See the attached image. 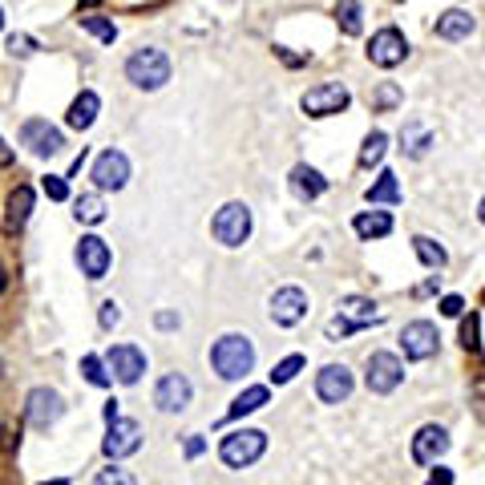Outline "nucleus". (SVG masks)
Listing matches in <instances>:
<instances>
[{
  "label": "nucleus",
  "instance_id": "obj_27",
  "mask_svg": "<svg viewBox=\"0 0 485 485\" xmlns=\"http://www.w3.org/2000/svg\"><path fill=\"white\" fill-rule=\"evenodd\" d=\"M73 214H77V223H85V227H98V223L106 219V203H101V195H81L73 203Z\"/></svg>",
  "mask_w": 485,
  "mask_h": 485
},
{
  "label": "nucleus",
  "instance_id": "obj_35",
  "mask_svg": "<svg viewBox=\"0 0 485 485\" xmlns=\"http://www.w3.org/2000/svg\"><path fill=\"white\" fill-rule=\"evenodd\" d=\"M300 368H303V357H288V360L275 364L271 380H275V385H288V380H296V372H300Z\"/></svg>",
  "mask_w": 485,
  "mask_h": 485
},
{
  "label": "nucleus",
  "instance_id": "obj_9",
  "mask_svg": "<svg viewBox=\"0 0 485 485\" xmlns=\"http://www.w3.org/2000/svg\"><path fill=\"white\" fill-rule=\"evenodd\" d=\"M106 364H109V372H114L118 385H138L142 372H146V352L138 348V344H114Z\"/></svg>",
  "mask_w": 485,
  "mask_h": 485
},
{
  "label": "nucleus",
  "instance_id": "obj_38",
  "mask_svg": "<svg viewBox=\"0 0 485 485\" xmlns=\"http://www.w3.org/2000/svg\"><path fill=\"white\" fill-rule=\"evenodd\" d=\"M5 45H8V53H13V57H29L33 49H37V41H33V37H8Z\"/></svg>",
  "mask_w": 485,
  "mask_h": 485
},
{
  "label": "nucleus",
  "instance_id": "obj_40",
  "mask_svg": "<svg viewBox=\"0 0 485 485\" xmlns=\"http://www.w3.org/2000/svg\"><path fill=\"white\" fill-rule=\"evenodd\" d=\"M461 344L465 348H478V319H470V324L461 328Z\"/></svg>",
  "mask_w": 485,
  "mask_h": 485
},
{
  "label": "nucleus",
  "instance_id": "obj_41",
  "mask_svg": "<svg viewBox=\"0 0 485 485\" xmlns=\"http://www.w3.org/2000/svg\"><path fill=\"white\" fill-rule=\"evenodd\" d=\"M461 308H465L461 296H445V300H441V311H445V316H461Z\"/></svg>",
  "mask_w": 485,
  "mask_h": 485
},
{
  "label": "nucleus",
  "instance_id": "obj_47",
  "mask_svg": "<svg viewBox=\"0 0 485 485\" xmlns=\"http://www.w3.org/2000/svg\"><path fill=\"white\" fill-rule=\"evenodd\" d=\"M85 5H93V0H85Z\"/></svg>",
  "mask_w": 485,
  "mask_h": 485
},
{
  "label": "nucleus",
  "instance_id": "obj_1",
  "mask_svg": "<svg viewBox=\"0 0 485 485\" xmlns=\"http://www.w3.org/2000/svg\"><path fill=\"white\" fill-rule=\"evenodd\" d=\"M211 368L219 372L223 380L247 376V372L255 368V344H251L247 336H239V332L223 336V340L211 348Z\"/></svg>",
  "mask_w": 485,
  "mask_h": 485
},
{
  "label": "nucleus",
  "instance_id": "obj_8",
  "mask_svg": "<svg viewBox=\"0 0 485 485\" xmlns=\"http://www.w3.org/2000/svg\"><path fill=\"white\" fill-rule=\"evenodd\" d=\"M409 57V41H404V33L401 29H380L376 37H372V45H368V61L372 65H380V69H393V65H401V61Z\"/></svg>",
  "mask_w": 485,
  "mask_h": 485
},
{
  "label": "nucleus",
  "instance_id": "obj_21",
  "mask_svg": "<svg viewBox=\"0 0 485 485\" xmlns=\"http://www.w3.org/2000/svg\"><path fill=\"white\" fill-rule=\"evenodd\" d=\"M473 33V16L461 8H449L445 16H437V37L441 41H465Z\"/></svg>",
  "mask_w": 485,
  "mask_h": 485
},
{
  "label": "nucleus",
  "instance_id": "obj_25",
  "mask_svg": "<svg viewBox=\"0 0 485 485\" xmlns=\"http://www.w3.org/2000/svg\"><path fill=\"white\" fill-rule=\"evenodd\" d=\"M364 198H368V203H388L393 206V203H401V182H396L393 170H380V178L364 190Z\"/></svg>",
  "mask_w": 485,
  "mask_h": 485
},
{
  "label": "nucleus",
  "instance_id": "obj_23",
  "mask_svg": "<svg viewBox=\"0 0 485 485\" xmlns=\"http://www.w3.org/2000/svg\"><path fill=\"white\" fill-rule=\"evenodd\" d=\"M271 401V393H267L263 385H251V388H242V393L231 401V409H227V421H239V417H247V413H255V409H263V404Z\"/></svg>",
  "mask_w": 485,
  "mask_h": 485
},
{
  "label": "nucleus",
  "instance_id": "obj_46",
  "mask_svg": "<svg viewBox=\"0 0 485 485\" xmlns=\"http://www.w3.org/2000/svg\"><path fill=\"white\" fill-rule=\"evenodd\" d=\"M49 485H65V481H61V478H57V481H49Z\"/></svg>",
  "mask_w": 485,
  "mask_h": 485
},
{
  "label": "nucleus",
  "instance_id": "obj_29",
  "mask_svg": "<svg viewBox=\"0 0 485 485\" xmlns=\"http://www.w3.org/2000/svg\"><path fill=\"white\" fill-rule=\"evenodd\" d=\"M385 146H388V138L380 134V129H372L368 138H364V150H360V166L368 170V166H376L380 158H385Z\"/></svg>",
  "mask_w": 485,
  "mask_h": 485
},
{
  "label": "nucleus",
  "instance_id": "obj_13",
  "mask_svg": "<svg viewBox=\"0 0 485 485\" xmlns=\"http://www.w3.org/2000/svg\"><path fill=\"white\" fill-rule=\"evenodd\" d=\"M61 413H65V401H61V393H53V388H33V393L24 396V417H29V424H37V429H49Z\"/></svg>",
  "mask_w": 485,
  "mask_h": 485
},
{
  "label": "nucleus",
  "instance_id": "obj_30",
  "mask_svg": "<svg viewBox=\"0 0 485 485\" xmlns=\"http://www.w3.org/2000/svg\"><path fill=\"white\" fill-rule=\"evenodd\" d=\"M109 364H101L98 357H81V376L90 380L93 388H109V380H114V372H106Z\"/></svg>",
  "mask_w": 485,
  "mask_h": 485
},
{
  "label": "nucleus",
  "instance_id": "obj_33",
  "mask_svg": "<svg viewBox=\"0 0 485 485\" xmlns=\"http://www.w3.org/2000/svg\"><path fill=\"white\" fill-rule=\"evenodd\" d=\"M93 485H138V478L129 470H121V465H109V470H101Z\"/></svg>",
  "mask_w": 485,
  "mask_h": 485
},
{
  "label": "nucleus",
  "instance_id": "obj_39",
  "mask_svg": "<svg viewBox=\"0 0 485 485\" xmlns=\"http://www.w3.org/2000/svg\"><path fill=\"white\" fill-rule=\"evenodd\" d=\"M118 319H121L118 303H114V300H106V303H101V328H114V324H118Z\"/></svg>",
  "mask_w": 485,
  "mask_h": 485
},
{
  "label": "nucleus",
  "instance_id": "obj_6",
  "mask_svg": "<svg viewBox=\"0 0 485 485\" xmlns=\"http://www.w3.org/2000/svg\"><path fill=\"white\" fill-rule=\"evenodd\" d=\"M401 380H404L401 357H393V352H372V357H368V368H364V385H368V393L385 396V393H393Z\"/></svg>",
  "mask_w": 485,
  "mask_h": 485
},
{
  "label": "nucleus",
  "instance_id": "obj_31",
  "mask_svg": "<svg viewBox=\"0 0 485 485\" xmlns=\"http://www.w3.org/2000/svg\"><path fill=\"white\" fill-rule=\"evenodd\" d=\"M336 21H340V29L348 33V37H357V33H360V5H357V0L336 5Z\"/></svg>",
  "mask_w": 485,
  "mask_h": 485
},
{
  "label": "nucleus",
  "instance_id": "obj_7",
  "mask_svg": "<svg viewBox=\"0 0 485 485\" xmlns=\"http://www.w3.org/2000/svg\"><path fill=\"white\" fill-rule=\"evenodd\" d=\"M348 101L352 98L340 81H328V85H316V90L303 93L300 106L308 118H332V114H340V109H348Z\"/></svg>",
  "mask_w": 485,
  "mask_h": 485
},
{
  "label": "nucleus",
  "instance_id": "obj_19",
  "mask_svg": "<svg viewBox=\"0 0 485 485\" xmlns=\"http://www.w3.org/2000/svg\"><path fill=\"white\" fill-rule=\"evenodd\" d=\"M445 449H449V433L441 429V424H424V429H417V437H413V461L433 465L437 457H445Z\"/></svg>",
  "mask_w": 485,
  "mask_h": 485
},
{
  "label": "nucleus",
  "instance_id": "obj_18",
  "mask_svg": "<svg viewBox=\"0 0 485 485\" xmlns=\"http://www.w3.org/2000/svg\"><path fill=\"white\" fill-rule=\"evenodd\" d=\"M93 182H98L101 190H121L129 182V158L121 150L98 154V162H93Z\"/></svg>",
  "mask_w": 485,
  "mask_h": 485
},
{
  "label": "nucleus",
  "instance_id": "obj_45",
  "mask_svg": "<svg viewBox=\"0 0 485 485\" xmlns=\"http://www.w3.org/2000/svg\"><path fill=\"white\" fill-rule=\"evenodd\" d=\"M478 214H481V223H485V198H481V206H478Z\"/></svg>",
  "mask_w": 485,
  "mask_h": 485
},
{
  "label": "nucleus",
  "instance_id": "obj_42",
  "mask_svg": "<svg viewBox=\"0 0 485 485\" xmlns=\"http://www.w3.org/2000/svg\"><path fill=\"white\" fill-rule=\"evenodd\" d=\"M429 485H453V473H449V470H433Z\"/></svg>",
  "mask_w": 485,
  "mask_h": 485
},
{
  "label": "nucleus",
  "instance_id": "obj_43",
  "mask_svg": "<svg viewBox=\"0 0 485 485\" xmlns=\"http://www.w3.org/2000/svg\"><path fill=\"white\" fill-rule=\"evenodd\" d=\"M203 449H206V441H203V437H190V441H186V457H198Z\"/></svg>",
  "mask_w": 485,
  "mask_h": 485
},
{
  "label": "nucleus",
  "instance_id": "obj_24",
  "mask_svg": "<svg viewBox=\"0 0 485 485\" xmlns=\"http://www.w3.org/2000/svg\"><path fill=\"white\" fill-rule=\"evenodd\" d=\"M352 231H357L360 239H385L388 231H393V214L385 211H364L352 219Z\"/></svg>",
  "mask_w": 485,
  "mask_h": 485
},
{
  "label": "nucleus",
  "instance_id": "obj_15",
  "mask_svg": "<svg viewBox=\"0 0 485 485\" xmlns=\"http://www.w3.org/2000/svg\"><path fill=\"white\" fill-rule=\"evenodd\" d=\"M308 316V291L303 288H280L271 296V319L280 328H296Z\"/></svg>",
  "mask_w": 485,
  "mask_h": 485
},
{
  "label": "nucleus",
  "instance_id": "obj_3",
  "mask_svg": "<svg viewBox=\"0 0 485 485\" xmlns=\"http://www.w3.org/2000/svg\"><path fill=\"white\" fill-rule=\"evenodd\" d=\"M267 449V433L259 429H239V433H227L219 445V457L231 465V470H247V465H255L259 457H263Z\"/></svg>",
  "mask_w": 485,
  "mask_h": 485
},
{
  "label": "nucleus",
  "instance_id": "obj_11",
  "mask_svg": "<svg viewBox=\"0 0 485 485\" xmlns=\"http://www.w3.org/2000/svg\"><path fill=\"white\" fill-rule=\"evenodd\" d=\"M21 142L29 146L37 158H53V154H61V146H65V138H61L57 126H49L45 118H33L21 126Z\"/></svg>",
  "mask_w": 485,
  "mask_h": 485
},
{
  "label": "nucleus",
  "instance_id": "obj_12",
  "mask_svg": "<svg viewBox=\"0 0 485 485\" xmlns=\"http://www.w3.org/2000/svg\"><path fill=\"white\" fill-rule=\"evenodd\" d=\"M109 263H114L109 242L98 239V235H81V242H77V267H81V275H90V280H106Z\"/></svg>",
  "mask_w": 485,
  "mask_h": 485
},
{
  "label": "nucleus",
  "instance_id": "obj_16",
  "mask_svg": "<svg viewBox=\"0 0 485 485\" xmlns=\"http://www.w3.org/2000/svg\"><path fill=\"white\" fill-rule=\"evenodd\" d=\"M101 449H106V457H129V453H138L142 449V424L138 421H114L109 424V433H106V441H101Z\"/></svg>",
  "mask_w": 485,
  "mask_h": 485
},
{
  "label": "nucleus",
  "instance_id": "obj_36",
  "mask_svg": "<svg viewBox=\"0 0 485 485\" xmlns=\"http://www.w3.org/2000/svg\"><path fill=\"white\" fill-rule=\"evenodd\" d=\"M396 101H401V90H396V85H380L376 98H372V106H376V109H393Z\"/></svg>",
  "mask_w": 485,
  "mask_h": 485
},
{
  "label": "nucleus",
  "instance_id": "obj_20",
  "mask_svg": "<svg viewBox=\"0 0 485 485\" xmlns=\"http://www.w3.org/2000/svg\"><path fill=\"white\" fill-rule=\"evenodd\" d=\"M98 109H101V98L93 90H81V98L73 101V106H69V126L73 129H90L93 121H98Z\"/></svg>",
  "mask_w": 485,
  "mask_h": 485
},
{
  "label": "nucleus",
  "instance_id": "obj_26",
  "mask_svg": "<svg viewBox=\"0 0 485 485\" xmlns=\"http://www.w3.org/2000/svg\"><path fill=\"white\" fill-rule=\"evenodd\" d=\"M33 214V190L29 186H16L8 195V227H24Z\"/></svg>",
  "mask_w": 485,
  "mask_h": 485
},
{
  "label": "nucleus",
  "instance_id": "obj_44",
  "mask_svg": "<svg viewBox=\"0 0 485 485\" xmlns=\"http://www.w3.org/2000/svg\"><path fill=\"white\" fill-rule=\"evenodd\" d=\"M158 328H178V316L175 311H158Z\"/></svg>",
  "mask_w": 485,
  "mask_h": 485
},
{
  "label": "nucleus",
  "instance_id": "obj_37",
  "mask_svg": "<svg viewBox=\"0 0 485 485\" xmlns=\"http://www.w3.org/2000/svg\"><path fill=\"white\" fill-rule=\"evenodd\" d=\"M45 195L53 198V203H65V198H69L65 178H61V175H49V178H45Z\"/></svg>",
  "mask_w": 485,
  "mask_h": 485
},
{
  "label": "nucleus",
  "instance_id": "obj_22",
  "mask_svg": "<svg viewBox=\"0 0 485 485\" xmlns=\"http://www.w3.org/2000/svg\"><path fill=\"white\" fill-rule=\"evenodd\" d=\"M291 190H296V198H319L328 190V178L319 175V170H311V166H296L291 170Z\"/></svg>",
  "mask_w": 485,
  "mask_h": 485
},
{
  "label": "nucleus",
  "instance_id": "obj_2",
  "mask_svg": "<svg viewBox=\"0 0 485 485\" xmlns=\"http://www.w3.org/2000/svg\"><path fill=\"white\" fill-rule=\"evenodd\" d=\"M126 77L138 90H162V85L170 81V57L162 53V49H138V53L126 61Z\"/></svg>",
  "mask_w": 485,
  "mask_h": 485
},
{
  "label": "nucleus",
  "instance_id": "obj_4",
  "mask_svg": "<svg viewBox=\"0 0 485 485\" xmlns=\"http://www.w3.org/2000/svg\"><path fill=\"white\" fill-rule=\"evenodd\" d=\"M372 324H380L376 303L364 300V296H348V300H340V316L328 324V336H332V340H340V336H352V332L372 328Z\"/></svg>",
  "mask_w": 485,
  "mask_h": 485
},
{
  "label": "nucleus",
  "instance_id": "obj_10",
  "mask_svg": "<svg viewBox=\"0 0 485 485\" xmlns=\"http://www.w3.org/2000/svg\"><path fill=\"white\" fill-rule=\"evenodd\" d=\"M437 324H429V319H413V324H404L401 332V348L409 360H429L437 357Z\"/></svg>",
  "mask_w": 485,
  "mask_h": 485
},
{
  "label": "nucleus",
  "instance_id": "obj_5",
  "mask_svg": "<svg viewBox=\"0 0 485 485\" xmlns=\"http://www.w3.org/2000/svg\"><path fill=\"white\" fill-rule=\"evenodd\" d=\"M211 235L223 242V247H242L251 235V206L247 203H227L211 223Z\"/></svg>",
  "mask_w": 485,
  "mask_h": 485
},
{
  "label": "nucleus",
  "instance_id": "obj_32",
  "mask_svg": "<svg viewBox=\"0 0 485 485\" xmlns=\"http://www.w3.org/2000/svg\"><path fill=\"white\" fill-rule=\"evenodd\" d=\"M81 29L93 33L98 41H106V45H114V41H118V29L109 21H101V16H81Z\"/></svg>",
  "mask_w": 485,
  "mask_h": 485
},
{
  "label": "nucleus",
  "instance_id": "obj_17",
  "mask_svg": "<svg viewBox=\"0 0 485 485\" xmlns=\"http://www.w3.org/2000/svg\"><path fill=\"white\" fill-rule=\"evenodd\" d=\"M154 404L162 413H182L190 404V380L182 372H166V376L154 385Z\"/></svg>",
  "mask_w": 485,
  "mask_h": 485
},
{
  "label": "nucleus",
  "instance_id": "obj_14",
  "mask_svg": "<svg viewBox=\"0 0 485 485\" xmlns=\"http://www.w3.org/2000/svg\"><path fill=\"white\" fill-rule=\"evenodd\" d=\"M316 396L324 404H340L352 396V372L344 364H324L316 376Z\"/></svg>",
  "mask_w": 485,
  "mask_h": 485
},
{
  "label": "nucleus",
  "instance_id": "obj_34",
  "mask_svg": "<svg viewBox=\"0 0 485 485\" xmlns=\"http://www.w3.org/2000/svg\"><path fill=\"white\" fill-rule=\"evenodd\" d=\"M401 142H404V150H409V154H424V150H429V134L417 129V126L401 129Z\"/></svg>",
  "mask_w": 485,
  "mask_h": 485
},
{
  "label": "nucleus",
  "instance_id": "obj_28",
  "mask_svg": "<svg viewBox=\"0 0 485 485\" xmlns=\"http://www.w3.org/2000/svg\"><path fill=\"white\" fill-rule=\"evenodd\" d=\"M413 247H417V259L424 267H445V247H441V242H433V239H424V235H417L413 239Z\"/></svg>",
  "mask_w": 485,
  "mask_h": 485
}]
</instances>
